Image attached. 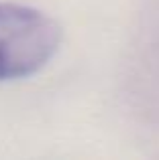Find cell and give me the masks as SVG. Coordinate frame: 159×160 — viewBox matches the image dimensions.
<instances>
[{
  "label": "cell",
  "mask_w": 159,
  "mask_h": 160,
  "mask_svg": "<svg viewBox=\"0 0 159 160\" xmlns=\"http://www.w3.org/2000/svg\"><path fill=\"white\" fill-rule=\"evenodd\" d=\"M61 41V24L43 10L0 2V81L39 73L57 55Z\"/></svg>",
  "instance_id": "cell-1"
}]
</instances>
